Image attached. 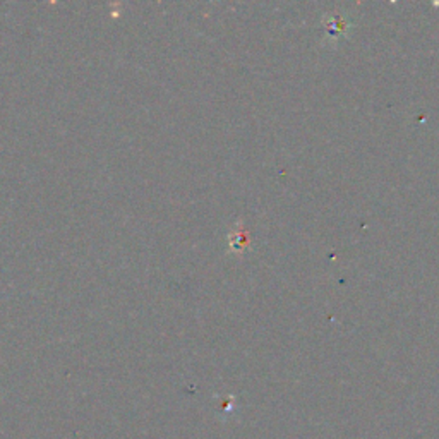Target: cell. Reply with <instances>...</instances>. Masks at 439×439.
I'll use <instances>...</instances> for the list:
<instances>
[{
    "instance_id": "obj_2",
    "label": "cell",
    "mask_w": 439,
    "mask_h": 439,
    "mask_svg": "<svg viewBox=\"0 0 439 439\" xmlns=\"http://www.w3.org/2000/svg\"><path fill=\"white\" fill-rule=\"evenodd\" d=\"M228 244H230V249L235 250V252H244V250L247 249V244H249V240H247V232L246 230H242V225H240V223L237 225L235 230L230 232Z\"/></svg>"
},
{
    "instance_id": "obj_1",
    "label": "cell",
    "mask_w": 439,
    "mask_h": 439,
    "mask_svg": "<svg viewBox=\"0 0 439 439\" xmlns=\"http://www.w3.org/2000/svg\"><path fill=\"white\" fill-rule=\"evenodd\" d=\"M324 29H326V36H328L329 40L336 41L346 33V29H348V21L338 12L329 14V16L324 17Z\"/></svg>"
}]
</instances>
